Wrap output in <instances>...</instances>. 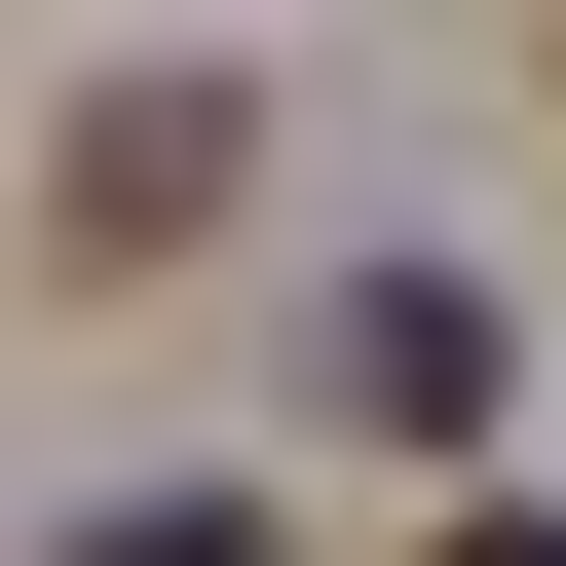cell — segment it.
Returning <instances> with one entry per match:
<instances>
[{"label":"cell","instance_id":"obj_1","mask_svg":"<svg viewBox=\"0 0 566 566\" xmlns=\"http://www.w3.org/2000/svg\"><path fill=\"white\" fill-rule=\"evenodd\" d=\"M227 189H264V114H227V76H114V114L39 151V264H76V303H114V264H189Z\"/></svg>","mask_w":566,"mask_h":566},{"label":"cell","instance_id":"obj_2","mask_svg":"<svg viewBox=\"0 0 566 566\" xmlns=\"http://www.w3.org/2000/svg\"><path fill=\"white\" fill-rule=\"evenodd\" d=\"M491 378H528L491 264H340V416H378V453H491Z\"/></svg>","mask_w":566,"mask_h":566},{"label":"cell","instance_id":"obj_3","mask_svg":"<svg viewBox=\"0 0 566 566\" xmlns=\"http://www.w3.org/2000/svg\"><path fill=\"white\" fill-rule=\"evenodd\" d=\"M76 566H264V528H227V491H114V528H76Z\"/></svg>","mask_w":566,"mask_h":566},{"label":"cell","instance_id":"obj_4","mask_svg":"<svg viewBox=\"0 0 566 566\" xmlns=\"http://www.w3.org/2000/svg\"><path fill=\"white\" fill-rule=\"evenodd\" d=\"M416 566H566V528H528V491H491V528H416Z\"/></svg>","mask_w":566,"mask_h":566}]
</instances>
